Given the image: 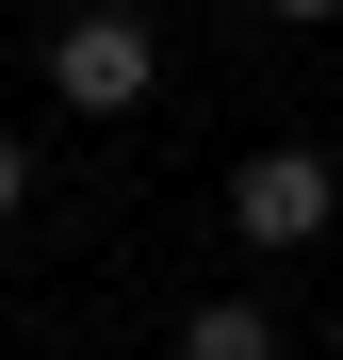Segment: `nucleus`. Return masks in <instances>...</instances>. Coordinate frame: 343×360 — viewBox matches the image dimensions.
Wrapping results in <instances>:
<instances>
[{"label": "nucleus", "instance_id": "5", "mask_svg": "<svg viewBox=\"0 0 343 360\" xmlns=\"http://www.w3.org/2000/svg\"><path fill=\"white\" fill-rule=\"evenodd\" d=\"M327 344H343V311H327Z\"/></svg>", "mask_w": 343, "mask_h": 360}, {"label": "nucleus", "instance_id": "1", "mask_svg": "<svg viewBox=\"0 0 343 360\" xmlns=\"http://www.w3.org/2000/svg\"><path fill=\"white\" fill-rule=\"evenodd\" d=\"M229 229H246L262 262L327 246V229H343V164H327V148H246V180H229Z\"/></svg>", "mask_w": 343, "mask_h": 360}, {"label": "nucleus", "instance_id": "4", "mask_svg": "<svg viewBox=\"0 0 343 360\" xmlns=\"http://www.w3.org/2000/svg\"><path fill=\"white\" fill-rule=\"evenodd\" d=\"M17 213H33V148L0 131V229H17Z\"/></svg>", "mask_w": 343, "mask_h": 360}, {"label": "nucleus", "instance_id": "2", "mask_svg": "<svg viewBox=\"0 0 343 360\" xmlns=\"http://www.w3.org/2000/svg\"><path fill=\"white\" fill-rule=\"evenodd\" d=\"M163 82V33L147 17H66V33H49V98H66V115H131Z\"/></svg>", "mask_w": 343, "mask_h": 360}, {"label": "nucleus", "instance_id": "3", "mask_svg": "<svg viewBox=\"0 0 343 360\" xmlns=\"http://www.w3.org/2000/svg\"><path fill=\"white\" fill-rule=\"evenodd\" d=\"M180 360H278V311H262V295H196V311H180Z\"/></svg>", "mask_w": 343, "mask_h": 360}]
</instances>
